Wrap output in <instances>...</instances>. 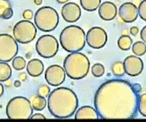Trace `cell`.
<instances>
[{"label": "cell", "mask_w": 146, "mask_h": 122, "mask_svg": "<svg viewBox=\"0 0 146 122\" xmlns=\"http://www.w3.org/2000/svg\"><path fill=\"white\" fill-rule=\"evenodd\" d=\"M124 73L131 77H137L143 72V63L137 56H128L123 62Z\"/></svg>", "instance_id": "12"}, {"label": "cell", "mask_w": 146, "mask_h": 122, "mask_svg": "<svg viewBox=\"0 0 146 122\" xmlns=\"http://www.w3.org/2000/svg\"><path fill=\"white\" fill-rule=\"evenodd\" d=\"M13 37L20 44H29L32 42L36 35V27L30 20L18 21L13 28Z\"/></svg>", "instance_id": "7"}, {"label": "cell", "mask_w": 146, "mask_h": 122, "mask_svg": "<svg viewBox=\"0 0 146 122\" xmlns=\"http://www.w3.org/2000/svg\"><path fill=\"white\" fill-rule=\"evenodd\" d=\"M34 3L36 5H41L43 3V0H34Z\"/></svg>", "instance_id": "38"}, {"label": "cell", "mask_w": 146, "mask_h": 122, "mask_svg": "<svg viewBox=\"0 0 146 122\" xmlns=\"http://www.w3.org/2000/svg\"><path fill=\"white\" fill-rule=\"evenodd\" d=\"M61 14L65 22L74 23L80 19L81 8L76 3L68 2L63 6L61 10Z\"/></svg>", "instance_id": "13"}, {"label": "cell", "mask_w": 146, "mask_h": 122, "mask_svg": "<svg viewBox=\"0 0 146 122\" xmlns=\"http://www.w3.org/2000/svg\"><path fill=\"white\" fill-rule=\"evenodd\" d=\"M47 106L50 113L58 119L70 118L78 107L77 94L68 87H58L48 96Z\"/></svg>", "instance_id": "2"}, {"label": "cell", "mask_w": 146, "mask_h": 122, "mask_svg": "<svg viewBox=\"0 0 146 122\" xmlns=\"http://www.w3.org/2000/svg\"><path fill=\"white\" fill-rule=\"evenodd\" d=\"M13 85H14V86H15V87H20V86H21V85H22L21 80H15Z\"/></svg>", "instance_id": "36"}, {"label": "cell", "mask_w": 146, "mask_h": 122, "mask_svg": "<svg viewBox=\"0 0 146 122\" xmlns=\"http://www.w3.org/2000/svg\"><path fill=\"white\" fill-rule=\"evenodd\" d=\"M33 19L36 27L44 32L54 31L59 23L58 11L50 6L40 7L35 12Z\"/></svg>", "instance_id": "5"}, {"label": "cell", "mask_w": 146, "mask_h": 122, "mask_svg": "<svg viewBox=\"0 0 146 122\" xmlns=\"http://www.w3.org/2000/svg\"><path fill=\"white\" fill-rule=\"evenodd\" d=\"M118 15L120 19L125 23H132L137 19V7L131 3L127 2L123 4L118 10Z\"/></svg>", "instance_id": "14"}, {"label": "cell", "mask_w": 146, "mask_h": 122, "mask_svg": "<svg viewBox=\"0 0 146 122\" xmlns=\"http://www.w3.org/2000/svg\"><path fill=\"white\" fill-rule=\"evenodd\" d=\"M64 69L71 79H82L90 71V60L82 52H71L64 60Z\"/></svg>", "instance_id": "3"}, {"label": "cell", "mask_w": 146, "mask_h": 122, "mask_svg": "<svg viewBox=\"0 0 146 122\" xmlns=\"http://www.w3.org/2000/svg\"><path fill=\"white\" fill-rule=\"evenodd\" d=\"M11 67L7 62H0V82H6L11 77Z\"/></svg>", "instance_id": "19"}, {"label": "cell", "mask_w": 146, "mask_h": 122, "mask_svg": "<svg viewBox=\"0 0 146 122\" xmlns=\"http://www.w3.org/2000/svg\"><path fill=\"white\" fill-rule=\"evenodd\" d=\"M4 91H5L4 85L1 83H0V97H2V95L4 94Z\"/></svg>", "instance_id": "37"}, {"label": "cell", "mask_w": 146, "mask_h": 122, "mask_svg": "<svg viewBox=\"0 0 146 122\" xmlns=\"http://www.w3.org/2000/svg\"><path fill=\"white\" fill-rule=\"evenodd\" d=\"M33 108L30 99L17 96L12 98L6 106V115L11 119H27L32 115Z\"/></svg>", "instance_id": "6"}, {"label": "cell", "mask_w": 146, "mask_h": 122, "mask_svg": "<svg viewBox=\"0 0 146 122\" xmlns=\"http://www.w3.org/2000/svg\"><path fill=\"white\" fill-rule=\"evenodd\" d=\"M81 7L87 11H94L101 5V0H79Z\"/></svg>", "instance_id": "20"}, {"label": "cell", "mask_w": 146, "mask_h": 122, "mask_svg": "<svg viewBox=\"0 0 146 122\" xmlns=\"http://www.w3.org/2000/svg\"><path fill=\"white\" fill-rule=\"evenodd\" d=\"M105 73V68L104 66L100 63H96L91 67V73L96 78L102 77Z\"/></svg>", "instance_id": "26"}, {"label": "cell", "mask_w": 146, "mask_h": 122, "mask_svg": "<svg viewBox=\"0 0 146 122\" xmlns=\"http://www.w3.org/2000/svg\"><path fill=\"white\" fill-rule=\"evenodd\" d=\"M140 93V85H132L123 79H110L104 82L94 96V106L99 119L135 118Z\"/></svg>", "instance_id": "1"}, {"label": "cell", "mask_w": 146, "mask_h": 122, "mask_svg": "<svg viewBox=\"0 0 146 122\" xmlns=\"http://www.w3.org/2000/svg\"><path fill=\"white\" fill-rule=\"evenodd\" d=\"M18 52V45L13 36L0 34V62L11 61Z\"/></svg>", "instance_id": "9"}, {"label": "cell", "mask_w": 146, "mask_h": 122, "mask_svg": "<svg viewBox=\"0 0 146 122\" xmlns=\"http://www.w3.org/2000/svg\"><path fill=\"white\" fill-rule=\"evenodd\" d=\"M137 14L139 15L142 20L146 21V0H143L139 4V6L137 8Z\"/></svg>", "instance_id": "27"}, {"label": "cell", "mask_w": 146, "mask_h": 122, "mask_svg": "<svg viewBox=\"0 0 146 122\" xmlns=\"http://www.w3.org/2000/svg\"><path fill=\"white\" fill-rule=\"evenodd\" d=\"M111 72L114 76L116 77H122L124 75V69H123V62L117 61L114 62L111 65Z\"/></svg>", "instance_id": "23"}, {"label": "cell", "mask_w": 146, "mask_h": 122, "mask_svg": "<svg viewBox=\"0 0 146 122\" xmlns=\"http://www.w3.org/2000/svg\"><path fill=\"white\" fill-rule=\"evenodd\" d=\"M30 102L31 104V107L36 111H42L47 106V101L44 97L39 95H32L30 98Z\"/></svg>", "instance_id": "18"}, {"label": "cell", "mask_w": 146, "mask_h": 122, "mask_svg": "<svg viewBox=\"0 0 146 122\" xmlns=\"http://www.w3.org/2000/svg\"><path fill=\"white\" fill-rule=\"evenodd\" d=\"M44 78L46 82L51 86H58L63 84L66 78L64 69L59 65H50L45 71Z\"/></svg>", "instance_id": "11"}, {"label": "cell", "mask_w": 146, "mask_h": 122, "mask_svg": "<svg viewBox=\"0 0 146 122\" xmlns=\"http://www.w3.org/2000/svg\"><path fill=\"white\" fill-rule=\"evenodd\" d=\"M23 17L25 20H31L34 17V13L31 10H25L23 12Z\"/></svg>", "instance_id": "31"}, {"label": "cell", "mask_w": 146, "mask_h": 122, "mask_svg": "<svg viewBox=\"0 0 146 122\" xmlns=\"http://www.w3.org/2000/svg\"><path fill=\"white\" fill-rule=\"evenodd\" d=\"M130 32H131V35H133V36H137V35L138 34V32H139V29L137 26H132V27H131Z\"/></svg>", "instance_id": "33"}, {"label": "cell", "mask_w": 146, "mask_h": 122, "mask_svg": "<svg viewBox=\"0 0 146 122\" xmlns=\"http://www.w3.org/2000/svg\"><path fill=\"white\" fill-rule=\"evenodd\" d=\"M140 37L142 39V41L143 42H146V26H143L141 32H140Z\"/></svg>", "instance_id": "32"}, {"label": "cell", "mask_w": 146, "mask_h": 122, "mask_svg": "<svg viewBox=\"0 0 146 122\" xmlns=\"http://www.w3.org/2000/svg\"><path fill=\"white\" fill-rule=\"evenodd\" d=\"M13 14H14V12H13L12 7H9V8H7V9L4 11V13H3V15H2V17H1V19H11V17H12Z\"/></svg>", "instance_id": "30"}, {"label": "cell", "mask_w": 146, "mask_h": 122, "mask_svg": "<svg viewBox=\"0 0 146 122\" xmlns=\"http://www.w3.org/2000/svg\"><path fill=\"white\" fill-rule=\"evenodd\" d=\"M99 17L104 21H111L117 17V8L111 2H104L98 7Z\"/></svg>", "instance_id": "15"}, {"label": "cell", "mask_w": 146, "mask_h": 122, "mask_svg": "<svg viewBox=\"0 0 146 122\" xmlns=\"http://www.w3.org/2000/svg\"><path fill=\"white\" fill-rule=\"evenodd\" d=\"M9 7H11V4L9 0H0V17H2L4 11Z\"/></svg>", "instance_id": "29"}, {"label": "cell", "mask_w": 146, "mask_h": 122, "mask_svg": "<svg viewBox=\"0 0 146 122\" xmlns=\"http://www.w3.org/2000/svg\"><path fill=\"white\" fill-rule=\"evenodd\" d=\"M18 78H19V79H20L21 81L26 80V79H27V74H26V73H21L19 74V76H18Z\"/></svg>", "instance_id": "35"}, {"label": "cell", "mask_w": 146, "mask_h": 122, "mask_svg": "<svg viewBox=\"0 0 146 122\" xmlns=\"http://www.w3.org/2000/svg\"><path fill=\"white\" fill-rule=\"evenodd\" d=\"M56 1L59 4H66L70 1V0H56Z\"/></svg>", "instance_id": "39"}, {"label": "cell", "mask_w": 146, "mask_h": 122, "mask_svg": "<svg viewBox=\"0 0 146 122\" xmlns=\"http://www.w3.org/2000/svg\"><path fill=\"white\" fill-rule=\"evenodd\" d=\"M132 46V52L135 56L140 57L143 56L146 53V44L143 41H137L131 45Z\"/></svg>", "instance_id": "22"}, {"label": "cell", "mask_w": 146, "mask_h": 122, "mask_svg": "<svg viewBox=\"0 0 146 122\" xmlns=\"http://www.w3.org/2000/svg\"><path fill=\"white\" fill-rule=\"evenodd\" d=\"M132 39L128 35H122L117 39V45L122 51H128L131 48Z\"/></svg>", "instance_id": "21"}, {"label": "cell", "mask_w": 146, "mask_h": 122, "mask_svg": "<svg viewBox=\"0 0 146 122\" xmlns=\"http://www.w3.org/2000/svg\"><path fill=\"white\" fill-rule=\"evenodd\" d=\"M26 70L27 73L31 77L36 78L39 77L42 75L44 70V66L43 62L40 59H31L27 64H26Z\"/></svg>", "instance_id": "16"}, {"label": "cell", "mask_w": 146, "mask_h": 122, "mask_svg": "<svg viewBox=\"0 0 146 122\" xmlns=\"http://www.w3.org/2000/svg\"><path fill=\"white\" fill-rule=\"evenodd\" d=\"M59 42L66 51H80L85 46V32L78 25H69L63 29L60 33Z\"/></svg>", "instance_id": "4"}, {"label": "cell", "mask_w": 146, "mask_h": 122, "mask_svg": "<svg viewBox=\"0 0 146 122\" xmlns=\"http://www.w3.org/2000/svg\"><path fill=\"white\" fill-rule=\"evenodd\" d=\"M30 119H45V116L43 115V114H41V113H36V114L31 115Z\"/></svg>", "instance_id": "34"}, {"label": "cell", "mask_w": 146, "mask_h": 122, "mask_svg": "<svg viewBox=\"0 0 146 122\" xmlns=\"http://www.w3.org/2000/svg\"><path fill=\"white\" fill-rule=\"evenodd\" d=\"M36 93H38V95L46 98V97L49 96V94L50 93V86L47 85H39V87L38 88V91H36Z\"/></svg>", "instance_id": "28"}, {"label": "cell", "mask_w": 146, "mask_h": 122, "mask_svg": "<svg viewBox=\"0 0 146 122\" xmlns=\"http://www.w3.org/2000/svg\"><path fill=\"white\" fill-rule=\"evenodd\" d=\"M137 111L143 117H146V94L139 95L137 101Z\"/></svg>", "instance_id": "25"}, {"label": "cell", "mask_w": 146, "mask_h": 122, "mask_svg": "<svg viewBox=\"0 0 146 122\" xmlns=\"http://www.w3.org/2000/svg\"><path fill=\"white\" fill-rule=\"evenodd\" d=\"M59 44L52 35H43L36 43V51L38 54L44 59H50L56 56L58 51Z\"/></svg>", "instance_id": "8"}, {"label": "cell", "mask_w": 146, "mask_h": 122, "mask_svg": "<svg viewBox=\"0 0 146 122\" xmlns=\"http://www.w3.org/2000/svg\"><path fill=\"white\" fill-rule=\"evenodd\" d=\"M108 36L104 29L94 26L90 28L85 34V41L88 45L92 49H101L107 42Z\"/></svg>", "instance_id": "10"}, {"label": "cell", "mask_w": 146, "mask_h": 122, "mask_svg": "<svg viewBox=\"0 0 146 122\" xmlns=\"http://www.w3.org/2000/svg\"><path fill=\"white\" fill-rule=\"evenodd\" d=\"M11 61H12V67L16 71H21V70H24L25 67L26 66V61L23 57L17 56Z\"/></svg>", "instance_id": "24"}, {"label": "cell", "mask_w": 146, "mask_h": 122, "mask_svg": "<svg viewBox=\"0 0 146 122\" xmlns=\"http://www.w3.org/2000/svg\"><path fill=\"white\" fill-rule=\"evenodd\" d=\"M75 119H99L98 114L95 108L90 106H84L75 112Z\"/></svg>", "instance_id": "17"}]
</instances>
